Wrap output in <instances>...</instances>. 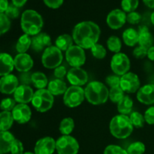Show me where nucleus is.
Returning a JSON list of instances; mask_svg holds the SVG:
<instances>
[{"instance_id": "f257e3e1", "label": "nucleus", "mask_w": 154, "mask_h": 154, "mask_svg": "<svg viewBox=\"0 0 154 154\" xmlns=\"http://www.w3.org/2000/svg\"><path fill=\"white\" fill-rule=\"evenodd\" d=\"M100 34L101 29L99 25L89 20L78 23L72 30L74 42L84 50L90 49L97 44Z\"/></svg>"}, {"instance_id": "f03ea898", "label": "nucleus", "mask_w": 154, "mask_h": 154, "mask_svg": "<svg viewBox=\"0 0 154 154\" xmlns=\"http://www.w3.org/2000/svg\"><path fill=\"white\" fill-rule=\"evenodd\" d=\"M44 26L42 15L36 11L28 9L21 15L20 26L24 34L34 36L39 34Z\"/></svg>"}, {"instance_id": "7ed1b4c3", "label": "nucleus", "mask_w": 154, "mask_h": 154, "mask_svg": "<svg viewBox=\"0 0 154 154\" xmlns=\"http://www.w3.org/2000/svg\"><path fill=\"white\" fill-rule=\"evenodd\" d=\"M85 99L93 105L105 104L109 99V90L100 81H91L84 89Z\"/></svg>"}, {"instance_id": "20e7f679", "label": "nucleus", "mask_w": 154, "mask_h": 154, "mask_svg": "<svg viewBox=\"0 0 154 154\" xmlns=\"http://www.w3.org/2000/svg\"><path fill=\"white\" fill-rule=\"evenodd\" d=\"M109 129L111 135L114 138L117 139H126L132 133L134 126L129 116L118 114L111 119Z\"/></svg>"}, {"instance_id": "39448f33", "label": "nucleus", "mask_w": 154, "mask_h": 154, "mask_svg": "<svg viewBox=\"0 0 154 154\" xmlns=\"http://www.w3.org/2000/svg\"><path fill=\"white\" fill-rule=\"evenodd\" d=\"M31 103L36 111L45 113L52 108L54 97L48 89L38 90L34 93Z\"/></svg>"}, {"instance_id": "423d86ee", "label": "nucleus", "mask_w": 154, "mask_h": 154, "mask_svg": "<svg viewBox=\"0 0 154 154\" xmlns=\"http://www.w3.org/2000/svg\"><path fill=\"white\" fill-rule=\"evenodd\" d=\"M63 60L62 51L56 46L48 47L44 51L42 57V63L44 67L48 69H55L61 66Z\"/></svg>"}, {"instance_id": "0eeeda50", "label": "nucleus", "mask_w": 154, "mask_h": 154, "mask_svg": "<svg viewBox=\"0 0 154 154\" xmlns=\"http://www.w3.org/2000/svg\"><path fill=\"white\" fill-rule=\"evenodd\" d=\"M85 99L84 90L81 87L71 86L68 87L63 94V103L68 108H74L78 107Z\"/></svg>"}, {"instance_id": "6e6552de", "label": "nucleus", "mask_w": 154, "mask_h": 154, "mask_svg": "<svg viewBox=\"0 0 154 154\" xmlns=\"http://www.w3.org/2000/svg\"><path fill=\"white\" fill-rule=\"evenodd\" d=\"M79 143L71 135H62L56 141V150L58 154H78Z\"/></svg>"}, {"instance_id": "1a4fd4ad", "label": "nucleus", "mask_w": 154, "mask_h": 154, "mask_svg": "<svg viewBox=\"0 0 154 154\" xmlns=\"http://www.w3.org/2000/svg\"><path fill=\"white\" fill-rule=\"evenodd\" d=\"M111 70L115 75L119 76H123L125 74L128 73L130 69V60L123 53L115 54L112 57L111 60Z\"/></svg>"}, {"instance_id": "9d476101", "label": "nucleus", "mask_w": 154, "mask_h": 154, "mask_svg": "<svg viewBox=\"0 0 154 154\" xmlns=\"http://www.w3.org/2000/svg\"><path fill=\"white\" fill-rule=\"evenodd\" d=\"M66 60L72 67H81L86 62L84 49L78 45H72L66 51Z\"/></svg>"}, {"instance_id": "9b49d317", "label": "nucleus", "mask_w": 154, "mask_h": 154, "mask_svg": "<svg viewBox=\"0 0 154 154\" xmlns=\"http://www.w3.org/2000/svg\"><path fill=\"white\" fill-rule=\"evenodd\" d=\"M120 87L126 93H135L141 87V81L136 74L129 72L120 77Z\"/></svg>"}, {"instance_id": "f8f14e48", "label": "nucleus", "mask_w": 154, "mask_h": 154, "mask_svg": "<svg viewBox=\"0 0 154 154\" xmlns=\"http://www.w3.org/2000/svg\"><path fill=\"white\" fill-rule=\"evenodd\" d=\"M68 81L72 86L82 87L88 82L89 76L87 72L81 67H72L68 71L66 75Z\"/></svg>"}, {"instance_id": "ddd939ff", "label": "nucleus", "mask_w": 154, "mask_h": 154, "mask_svg": "<svg viewBox=\"0 0 154 154\" xmlns=\"http://www.w3.org/2000/svg\"><path fill=\"white\" fill-rule=\"evenodd\" d=\"M126 22V12L122 9H114L108 14L106 23L111 29H119L125 25Z\"/></svg>"}, {"instance_id": "4468645a", "label": "nucleus", "mask_w": 154, "mask_h": 154, "mask_svg": "<svg viewBox=\"0 0 154 154\" xmlns=\"http://www.w3.org/2000/svg\"><path fill=\"white\" fill-rule=\"evenodd\" d=\"M14 120L19 124L28 123L32 117V111L27 104H17L11 111Z\"/></svg>"}, {"instance_id": "2eb2a0df", "label": "nucleus", "mask_w": 154, "mask_h": 154, "mask_svg": "<svg viewBox=\"0 0 154 154\" xmlns=\"http://www.w3.org/2000/svg\"><path fill=\"white\" fill-rule=\"evenodd\" d=\"M19 87V79L15 75L10 74L0 78V93L6 95L14 93Z\"/></svg>"}, {"instance_id": "dca6fc26", "label": "nucleus", "mask_w": 154, "mask_h": 154, "mask_svg": "<svg viewBox=\"0 0 154 154\" xmlns=\"http://www.w3.org/2000/svg\"><path fill=\"white\" fill-rule=\"evenodd\" d=\"M56 150V141L51 137H45L35 143V154H53Z\"/></svg>"}, {"instance_id": "f3484780", "label": "nucleus", "mask_w": 154, "mask_h": 154, "mask_svg": "<svg viewBox=\"0 0 154 154\" xmlns=\"http://www.w3.org/2000/svg\"><path fill=\"white\" fill-rule=\"evenodd\" d=\"M33 95L34 91L30 86L20 84L14 93V99L18 104H28L32 102Z\"/></svg>"}, {"instance_id": "a211bd4d", "label": "nucleus", "mask_w": 154, "mask_h": 154, "mask_svg": "<svg viewBox=\"0 0 154 154\" xmlns=\"http://www.w3.org/2000/svg\"><path fill=\"white\" fill-rule=\"evenodd\" d=\"M137 99L141 104L150 105L154 104V84H149L140 87L137 92Z\"/></svg>"}, {"instance_id": "6ab92c4d", "label": "nucleus", "mask_w": 154, "mask_h": 154, "mask_svg": "<svg viewBox=\"0 0 154 154\" xmlns=\"http://www.w3.org/2000/svg\"><path fill=\"white\" fill-rule=\"evenodd\" d=\"M14 68L20 72H28L33 67V60L28 54H18L14 58Z\"/></svg>"}, {"instance_id": "aec40b11", "label": "nucleus", "mask_w": 154, "mask_h": 154, "mask_svg": "<svg viewBox=\"0 0 154 154\" xmlns=\"http://www.w3.org/2000/svg\"><path fill=\"white\" fill-rule=\"evenodd\" d=\"M50 46H51V38L47 33L40 32L32 37L31 48L33 51L41 52Z\"/></svg>"}, {"instance_id": "412c9836", "label": "nucleus", "mask_w": 154, "mask_h": 154, "mask_svg": "<svg viewBox=\"0 0 154 154\" xmlns=\"http://www.w3.org/2000/svg\"><path fill=\"white\" fill-rule=\"evenodd\" d=\"M138 45L149 49L153 46V36L146 26H140L138 29Z\"/></svg>"}, {"instance_id": "4be33fe9", "label": "nucleus", "mask_w": 154, "mask_h": 154, "mask_svg": "<svg viewBox=\"0 0 154 154\" xmlns=\"http://www.w3.org/2000/svg\"><path fill=\"white\" fill-rule=\"evenodd\" d=\"M14 69V58L7 53H0V77L10 75Z\"/></svg>"}, {"instance_id": "5701e85b", "label": "nucleus", "mask_w": 154, "mask_h": 154, "mask_svg": "<svg viewBox=\"0 0 154 154\" xmlns=\"http://www.w3.org/2000/svg\"><path fill=\"white\" fill-rule=\"evenodd\" d=\"M15 138L8 131L0 132V154H6L11 151V148Z\"/></svg>"}, {"instance_id": "b1692460", "label": "nucleus", "mask_w": 154, "mask_h": 154, "mask_svg": "<svg viewBox=\"0 0 154 154\" xmlns=\"http://www.w3.org/2000/svg\"><path fill=\"white\" fill-rule=\"evenodd\" d=\"M67 89V85L63 80L55 78L48 83V90L54 96L64 94Z\"/></svg>"}, {"instance_id": "393cba45", "label": "nucleus", "mask_w": 154, "mask_h": 154, "mask_svg": "<svg viewBox=\"0 0 154 154\" xmlns=\"http://www.w3.org/2000/svg\"><path fill=\"white\" fill-rule=\"evenodd\" d=\"M123 41L128 47H135L138 44V30L134 28H128L123 32Z\"/></svg>"}, {"instance_id": "a878e982", "label": "nucleus", "mask_w": 154, "mask_h": 154, "mask_svg": "<svg viewBox=\"0 0 154 154\" xmlns=\"http://www.w3.org/2000/svg\"><path fill=\"white\" fill-rule=\"evenodd\" d=\"M133 108V100L129 96H125L117 103V111L120 114L129 116L132 112Z\"/></svg>"}, {"instance_id": "bb28decb", "label": "nucleus", "mask_w": 154, "mask_h": 154, "mask_svg": "<svg viewBox=\"0 0 154 154\" xmlns=\"http://www.w3.org/2000/svg\"><path fill=\"white\" fill-rule=\"evenodd\" d=\"M74 40L72 35L69 34H63L58 36L55 41V46L61 51H66L73 45Z\"/></svg>"}, {"instance_id": "cd10ccee", "label": "nucleus", "mask_w": 154, "mask_h": 154, "mask_svg": "<svg viewBox=\"0 0 154 154\" xmlns=\"http://www.w3.org/2000/svg\"><path fill=\"white\" fill-rule=\"evenodd\" d=\"M32 84L38 90L45 89L48 85V78L43 72H34L32 74Z\"/></svg>"}, {"instance_id": "c85d7f7f", "label": "nucleus", "mask_w": 154, "mask_h": 154, "mask_svg": "<svg viewBox=\"0 0 154 154\" xmlns=\"http://www.w3.org/2000/svg\"><path fill=\"white\" fill-rule=\"evenodd\" d=\"M14 118L11 112L2 111L0 112V132L8 131L14 123Z\"/></svg>"}, {"instance_id": "c756f323", "label": "nucleus", "mask_w": 154, "mask_h": 154, "mask_svg": "<svg viewBox=\"0 0 154 154\" xmlns=\"http://www.w3.org/2000/svg\"><path fill=\"white\" fill-rule=\"evenodd\" d=\"M32 38L29 35L23 34L18 38L16 44V50L19 54H26L31 48Z\"/></svg>"}, {"instance_id": "7c9ffc66", "label": "nucleus", "mask_w": 154, "mask_h": 154, "mask_svg": "<svg viewBox=\"0 0 154 154\" xmlns=\"http://www.w3.org/2000/svg\"><path fill=\"white\" fill-rule=\"evenodd\" d=\"M75 129V121L72 117H66L63 119L60 123V133L63 135H70Z\"/></svg>"}, {"instance_id": "2f4dec72", "label": "nucleus", "mask_w": 154, "mask_h": 154, "mask_svg": "<svg viewBox=\"0 0 154 154\" xmlns=\"http://www.w3.org/2000/svg\"><path fill=\"white\" fill-rule=\"evenodd\" d=\"M107 47L110 51L118 54L121 50L122 42L120 38L117 36L111 35L107 40Z\"/></svg>"}, {"instance_id": "473e14b6", "label": "nucleus", "mask_w": 154, "mask_h": 154, "mask_svg": "<svg viewBox=\"0 0 154 154\" xmlns=\"http://www.w3.org/2000/svg\"><path fill=\"white\" fill-rule=\"evenodd\" d=\"M129 119L132 122V125L135 128L140 129V128L144 127V123H145V120L143 114L141 113L137 112V111H133L129 114Z\"/></svg>"}, {"instance_id": "72a5a7b5", "label": "nucleus", "mask_w": 154, "mask_h": 154, "mask_svg": "<svg viewBox=\"0 0 154 154\" xmlns=\"http://www.w3.org/2000/svg\"><path fill=\"white\" fill-rule=\"evenodd\" d=\"M125 96V93L120 87H114L109 90V99L113 103L117 104Z\"/></svg>"}, {"instance_id": "f704fd0d", "label": "nucleus", "mask_w": 154, "mask_h": 154, "mask_svg": "<svg viewBox=\"0 0 154 154\" xmlns=\"http://www.w3.org/2000/svg\"><path fill=\"white\" fill-rule=\"evenodd\" d=\"M139 5V0H122V10L126 13L135 11Z\"/></svg>"}, {"instance_id": "c9c22d12", "label": "nucleus", "mask_w": 154, "mask_h": 154, "mask_svg": "<svg viewBox=\"0 0 154 154\" xmlns=\"http://www.w3.org/2000/svg\"><path fill=\"white\" fill-rule=\"evenodd\" d=\"M145 149L146 147L144 143L141 141H135L128 147L126 151L128 154H144Z\"/></svg>"}, {"instance_id": "e433bc0d", "label": "nucleus", "mask_w": 154, "mask_h": 154, "mask_svg": "<svg viewBox=\"0 0 154 154\" xmlns=\"http://www.w3.org/2000/svg\"><path fill=\"white\" fill-rule=\"evenodd\" d=\"M92 54L95 58L98 60H102L105 58L107 55V51L104 46L100 44H96L90 48Z\"/></svg>"}, {"instance_id": "4c0bfd02", "label": "nucleus", "mask_w": 154, "mask_h": 154, "mask_svg": "<svg viewBox=\"0 0 154 154\" xmlns=\"http://www.w3.org/2000/svg\"><path fill=\"white\" fill-rule=\"evenodd\" d=\"M11 28V20L5 13H0V35L7 32Z\"/></svg>"}, {"instance_id": "58836bf2", "label": "nucleus", "mask_w": 154, "mask_h": 154, "mask_svg": "<svg viewBox=\"0 0 154 154\" xmlns=\"http://www.w3.org/2000/svg\"><path fill=\"white\" fill-rule=\"evenodd\" d=\"M16 106V101L11 98L3 99L0 102V109L2 111H12L14 108Z\"/></svg>"}, {"instance_id": "ea45409f", "label": "nucleus", "mask_w": 154, "mask_h": 154, "mask_svg": "<svg viewBox=\"0 0 154 154\" xmlns=\"http://www.w3.org/2000/svg\"><path fill=\"white\" fill-rule=\"evenodd\" d=\"M104 154H128L125 149L122 148L118 145L111 144L105 147L104 150Z\"/></svg>"}, {"instance_id": "a19ab883", "label": "nucleus", "mask_w": 154, "mask_h": 154, "mask_svg": "<svg viewBox=\"0 0 154 154\" xmlns=\"http://www.w3.org/2000/svg\"><path fill=\"white\" fill-rule=\"evenodd\" d=\"M6 16L9 18V19H16L19 17L20 15V10L19 8L15 6L13 4H9L8 7L6 9L5 12Z\"/></svg>"}, {"instance_id": "79ce46f5", "label": "nucleus", "mask_w": 154, "mask_h": 154, "mask_svg": "<svg viewBox=\"0 0 154 154\" xmlns=\"http://www.w3.org/2000/svg\"><path fill=\"white\" fill-rule=\"evenodd\" d=\"M105 83H106L108 87H110V88L120 87V76L117 75H109L105 79Z\"/></svg>"}, {"instance_id": "37998d69", "label": "nucleus", "mask_w": 154, "mask_h": 154, "mask_svg": "<svg viewBox=\"0 0 154 154\" xmlns=\"http://www.w3.org/2000/svg\"><path fill=\"white\" fill-rule=\"evenodd\" d=\"M141 20V16L138 12L132 11L126 14V21L132 25L139 23Z\"/></svg>"}, {"instance_id": "c03bdc74", "label": "nucleus", "mask_w": 154, "mask_h": 154, "mask_svg": "<svg viewBox=\"0 0 154 154\" xmlns=\"http://www.w3.org/2000/svg\"><path fill=\"white\" fill-rule=\"evenodd\" d=\"M24 147L23 143L20 140L15 138L11 148V154H23Z\"/></svg>"}, {"instance_id": "a18cd8bd", "label": "nucleus", "mask_w": 154, "mask_h": 154, "mask_svg": "<svg viewBox=\"0 0 154 154\" xmlns=\"http://www.w3.org/2000/svg\"><path fill=\"white\" fill-rule=\"evenodd\" d=\"M147 48H144L142 46H138L135 47L133 50V52H132V54H133L134 57L136 59H138V60H141V59H144V57H146L147 56Z\"/></svg>"}, {"instance_id": "49530a36", "label": "nucleus", "mask_w": 154, "mask_h": 154, "mask_svg": "<svg viewBox=\"0 0 154 154\" xmlns=\"http://www.w3.org/2000/svg\"><path fill=\"white\" fill-rule=\"evenodd\" d=\"M145 122L149 125H154V106L147 108L144 114Z\"/></svg>"}, {"instance_id": "de8ad7c7", "label": "nucleus", "mask_w": 154, "mask_h": 154, "mask_svg": "<svg viewBox=\"0 0 154 154\" xmlns=\"http://www.w3.org/2000/svg\"><path fill=\"white\" fill-rule=\"evenodd\" d=\"M67 73L68 72L66 70V68L63 66H60L54 69V76L58 79L63 80L65 76L67 75Z\"/></svg>"}, {"instance_id": "09e8293b", "label": "nucleus", "mask_w": 154, "mask_h": 154, "mask_svg": "<svg viewBox=\"0 0 154 154\" xmlns=\"http://www.w3.org/2000/svg\"><path fill=\"white\" fill-rule=\"evenodd\" d=\"M45 4L50 8H59L63 4L64 0H43Z\"/></svg>"}, {"instance_id": "8fccbe9b", "label": "nucleus", "mask_w": 154, "mask_h": 154, "mask_svg": "<svg viewBox=\"0 0 154 154\" xmlns=\"http://www.w3.org/2000/svg\"><path fill=\"white\" fill-rule=\"evenodd\" d=\"M20 81L23 85H29L32 84V74L28 72H22L20 75Z\"/></svg>"}, {"instance_id": "3c124183", "label": "nucleus", "mask_w": 154, "mask_h": 154, "mask_svg": "<svg viewBox=\"0 0 154 154\" xmlns=\"http://www.w3.org/2000/svg\"><path fill=\"white\" fill-rule=\"evenodd\" d=\"M8 5V0H0V13H5Z\"/></svg>"}, {"instance_id": "603ef678", "label": "nucleus", "mask_w": 154, "mask_h": 154, "mask_svg": "<svg viewBox=\"0 0 154 154\" xmlns=\"http://www.w3.org/2000/svg\"><path fill=\"white\" fill-rule=\"evenodd\" d=\"M12 4L14 5L17 8H21L26 4L27 0H11Z\"/></svg>"}, {"instance_id": "864d4df0", "label": "nucleus", "mask_w": 154, "mask_h": 154, "mask_svg": "<svg viewBox=\"0 0 154 154\" xmlns=\"http://www.w3.org/2000/svg\"><path fill=\"white\" fill-rule=\"evenodd\" d=\"M147 57L150 60L154 62V46H152L151 48L147 50Z\"/></svg>"}, {"instance_id": "5fc2aeb1", "label": "nucleus", "mask_w": 154, "mask_h": 154, "mask_svg": "<svg viewBox=\"0 0 154 154\" xmlns=\"http://www.w3.org/2000/svg\"><path fill=\"white\" fill-rule=\"evenodd\" d=\"M143 2L147 7L150 8H154V0H143Z\"/></svg>"}, {"instance_id": "6e6d98bb", "label": "nucleus", "mask_w": 154, "mask_h": 154, "mask_svg": "<svg viewBox=\"0 0 154 154\" xmlns=\"http://www.w3.org/2000/svg\"><path fill=\"white\" fill-rule=\"evenodd\" d=\"M150 20H151V23L154 25V11L151 14V16H150Z\"/></svg>"}, {"instance_id": "4d7b16f0", "label": "nucleus", "mask_w": 154, "mask_h": 154, "mask_svg": "<svg viewBox=\"0 0 154 154\" xmlns=\"http://www.w3.org/2000/svg\"><path fill=\"white\" fill-rule=\"evenodd\" d=\"M23 154H35L34 153H32V152H26Z\"/></svg>"}]
</instances>
